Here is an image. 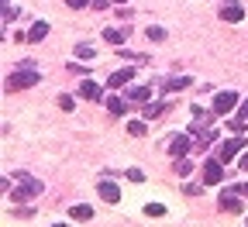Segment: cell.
I'll list each match as a JSON object with an SVG mask.
<instances>
[{"instance_id": "1", "label": "cell", "mask_w": 248, "mask_h": 227, "mask_svg": "<svg viewBox=\"0 0 248 227\" xmlns=\"http://www.w3.org/2000/svg\"><path fill=\"white\" fill-rule=\"evenodd\" d=\"M17 182H21V189H14V203H24V200H35V197H42V182L38 179H31V176H17Z\"/></svg>"}, {"instance_id": "2", "label": "cell", "mask_w": 248, "mask_h": 227, "mask_svg": "<svg viewBox=\"0 0 248 227\" xmlns=\"http://www.w3.org/2000/svg\"><path fill=\"white\" fill-rule=\"evenodd\" d=\"M38 79H42V76H38L35 69H14L4 86H7V90H28V86H35Z\"/></svg>"}, {"instance_id": "3", "label": "cell", "mask_w": 248, "mask_h": 227, "mask_svg": "<svg viewBox=\"0 0 248 227\" xmlns=\"http://www.w3.org/2000/svg\"><path fill=\"white\" fill-rule=\"evenodd\" d=\"M238 104H241V96H238L234 90H224V93H217V96H214V114H217V117H224V114H231Z\"/></svg>"}, {"instance_id": "4", "label": "cell", "mask_w": 248, "mask_h": 227, "mask_svg": "<svg viewBox=\"0 0 248 227\" xmlns=\"http://www.w3.org/2000/svg\"><path fill=\"white\" fill-rule=\"evenodd\" d=\"M200 176H203L207 186H217V182L224 179V162H221V158H207L203 169H200Z\"/></svg>"}, {"instance_id": "5", "label": "cell", "mask_w": 248, "mask_h": 227, "mask_svg": "<svg viewBox=\"0 0 248 227\" xmlns=\"http://www.w3.org/2000/svg\"><path fill=\"white\" fill-rule=\"evenodd\" d=\"M245 151V138L241 135H234V138H228L221 148H217V158H221V162H231L234 155H241Z\"/></svg>"}, {"instance_id": "6", "label": "cell", "mask_w": 248, "mask_h": 227, "mask_svg": "<svg viewBox=\"0 0 248 227\" xmlns=\"http://www.w3.org/2000/svg\"><path fill=\"white\" fill-rule=\"evenodd\" d=\"M221 210H228V213H241V193L231 186V189H221Z\"/></svg>"}, {"instance_id": "7", "label": "cell", "mask_w": 248, "mask_h": 227, "mask_svg": "<svg viewBox=\"0 0 248 227\" xmlns=\"http://www.w3.org/2000/svg\"><path fill=\"white\" fill-rule=\"evenodd\" d=\"M245 17V7L241 4H234V0H228V4L221 7V21H228V24H238Z\"/></svg>"}, {"instance_id": "8", "label": "cell", "mask_w": 248, "mask_h": 227, "mask_svg": "<svg viewBox=\"0 0 248 227\" xmlns=\"http://www.w3.org/2000/svg\"><path fill=\"white\" fill-rule=\"evenodd\" d=\"M193 148V141H190V135H176L172 141H169V151H172V158H183L186 151Z\"/></svg>"}, {"instance_id": "9", "label": "cell", "mask_w": 248, "mask_h": 227, "mask_svg": "<svg viewBox=\"0 0 248 227\" xmlns=\"http://www.w3.org/2000/svg\"><path fill=\"white\" fill-rule=\"evenodd\" d=\"M79 96H83V100H100V96H104V86H100V83H93V79H83Z\"/></svg>"}, {"instance_id": "10", "label": "cell", "mask_w": 248, "mask_h": 227, "mask_svg": "<svg viewBox=\"0 0 248 227\" xmlns=\"http://www.w3.org/2000/svg\"><path fill=\"white\" fill-rule=\"evenodd\" d=\"M131 79H135V69H117V73H114V76H110L107 83H110L114 90H121V86H128Z\"/></svg>"}, {"instance_id": "11", "label": "cell", "mask_w": 248, "mask_h": 227, "mask_svg": "<svg viewBox=\"0 0 248 227\" xmlns=\"http://www.w3.org/2000/svg\"><path fill=\"white\" fill-rule=\"evenodd\" d=\"M97 189H100V200H107V203H117V200H121V189H117L114 182H100Z\"/></svg>"}, {"instance_id": "12", "label": "cell", "mask_w": 248, "mask_h": 227, "mask_svg": "<svg viewBox=\"0 0 248 227\" xmlns=\"http://www.w3.org/2000/svg\"><path fill=\"white\" fill-rule=\"evenodd\" d=\"M166 107H169V104H162V100H148V104L141 107V117H145V121H152V117H159Z\"/></svg>"}, {"instance_id": "13", "label": "cell", "mask_w": 248, "mask_h": 227, "mask_svg": "<svg viewBox=\"0 0 248 227\" xmlns=\"http://www.w3.org/2000/svg\"><path fill=\"white\" fill-rule=\"evenodd\" d=\"M124 35H128V24H124V28H107V31H104V42L121 45V42H124Z\"/></svg>"}, {"instance_id": "14", "label": "cell", "mask_w": 248, "mask_h": 227, "mask_svg": "<svg viewBox=\"0 0 248 227\" xmlns=\"http://www.w3.org/2000/svg\"><path fill=\"white\" fill-rule=\"evenodd\" d=\"M128 100L148 104V100H152V90H148V86H131V90H128Z\"/></svg>"}, {"instance_id": "15", "label": "cell", "mask_w": 248, "mask_h": 227, "mask_svg": "<svg viewBox=\"0 0 248 227\" xmlns=\"http://www.w3.org/2000/svg\"><path fill=\"white\" fill-rule=\"evenodd\" d=\"M69 217H76V220H90V217H93V207H90V203H76V207H69Z\"/></svg>"}, {"instance_id": "16", "label": "cell", "mask_w": 248, "mask_h": 227, "mask_svg": "<svg viewBox=\"0 0 248 227\" xmlns=\"http://www.w3.org/2000/svg\"><path fill=\"white\" fill-rule=\"evenodd\" d=\"M45 35H48V24H45V21H38L35 28H31V31H28V42H42Z\"/></svg>"}, {"instance_id": "17", "label": "cell", "mask_w": 248, "mask_h": 227, "mask_svg": "<svg viewBox=\"0 0 248 227\" xmlns=\"http://www.w3.org/2000/svg\"><path fill=\"white\" fill-rule=\"evenodd\" d=\"M190 83H193L190 76H179V79H169V83H166V93H176V90H186V86H190Z\"/></svg>"}, {"instance_id": "18", "label": "cell", "mask_w": 248, "mask_h": 227, "mask_svg": "<svg viewBox=\"0 0 248 227\" xmlns=\"http://www.w3.org/2000/svg\"><path fill=\"white\" fill-rule=\"evenodd\" d=\"M107 110H110L114 117H121L124 110H128V107H124V100H121V96H110V100H107Z\"/></svg>"}, {"instance_id": "19", "label": "cell", "mask_w": 248, "mask_h": 227, "mask_svg": "<svg viewBox=\"0 0 248 227\" xmlns=\"http://www.w3.org/2000/svg\"><path fill=\"white\" fill-rule=\"evenodd\" d=\"M172 169H176V176H190V172H193V162L176 158V162H172Z\"/></svg>"}, {"instance_id": "20", "label": "cell", "mask_w": 248, "mask_h": 227, "mask_svg": "<svg viewBox=\"0 0 248 227\" xmlns=\"http://www.w3.org/2000/svg\"><path fill=\"white\" fill-rule=\"evenodd\" d=\"M76 59H79V62H90V59H97V52H93L90 45H79V48H76Z\"/></svg>"}, {"instance_id": "21", "label": "cell", "mask_w": 248, "mask_h": 227, "mask_svg": "<svg viewBox=\"0 0 248 227\" xmlns=\"http://www.w3.org/2000/svg\"><path fill=\"white\" fill-rule=\"evenodd\" d=\"M245 127H248V124H245L241 117H231V121H228V131H231V135H241Z\"/></svg>"}, {"instance_id": "22", "label": "cell", "mask_w": 248, "mask_h": 227, "mask_svg": "<svg viewBox=\"0 0 248 227\" xmlns=\"http://www.w3.org/2000/svg\"><path fill=\"white\" fill-rule=\"evenodd\" d=\"M128 135L141 138V135H145V121H128Z\"/></svg>"}, {"instance_id": "23", "label": "cell", "mask_w": 248, "mask_h": 227, "mask_svg": "<svg viewBox=\"0 0 248 227\" xmlns=\"http://www.w3.org/2000/svg\"><path fill=\"white\" fill-rule=\"evenodd\" d=\"M145 213H148V217H162V213H166V207H162V203H148V207H145Z\"/></svg>"}, {"instance_id": "24", "label": "cell", "mask_w": 248, "mask_h": 227, "mask_svg": "<svg viewBox=\"0 0 248 227\" xmlns=\"http://www.w3.org/2000/svg\"><path fill=\"white\" fill-rule=\"evenodd\" d=\"M59 107H62V110H73V107H76V100H73L69 93H62V96H59Z\"/></svg>"}, {"instance_id": "25", "label": "cell", "mask_w": 248, "mask_h": 227, "mask_svg": "<svg viewBox=\"0 0 248 227\" xmlns=\"http://www.w3.org/2000/svg\"><path fill=\"white\" fill-rule=\"evenodd\" d=\"M162 38H166L162 28H148V42H162Z\"/></svg>"}, {"instance_id": "26", "label": "cell", "mask_w": 248, "mask_h": 227, "mask_svg": "<svg viewBox=\"0 0 248 227\" xmlns=\"http://www.w3.org/2000/svg\"><path fill=\"white\" fill-rule=\"evenodd\" d=\"M14 17H17V11H14V7H11V4H4V24H11V21H14Z\"/></svg>"}, {"instance_id": "27", "label": "cell", "mask_w": 248, "mask_h": 227, "mask_svg": "<svg viewBox=\"0 0 248 227\" xmlns=\"http://www.w3.org/2000/svg\"><path fill=\"white\" fill-rule=\"evenodd\" d=\"M128 179H131V182H141L145 172H141V169H128Z\"/></svg>"}, {"instance_id": "28", "label": "cell", "mask_w": 248, "mask_h": 227, "mask_svg": "<svg viewBox=\"0 0 248 227\" xmlns=\"http://www.w3.org/2000/svg\"><path fill=\"white\" fill-rule=\"evenodd\" d=\"M66 4H69L73 11H83V7H90V0H66Z\"/></svg>"}, {"instance_id": "29", "label": "cell", "mask_w": 248, "mask_h": 227, "mask_svg": "<svg viewBox=\"0 0 248 227\" xmlns=\"http://www.w3.org/2000/svg\"><path fill=\"white\" fill-rule=\"evenodd\" d=\"M238 117H241V121H248V96H245L241 107H238Z\"/></svg>"}, {"instance_id": "30", "label": "cell", "mask_w": 248, "mask_h": 227, "mask_svg": "<svg viewBox=\"0 0 248 227\" xmlns=\"http://www.w3.org/2000/svg\"><path fill=\"white\" fill-rule=\"evenodd\" d=\"M107 4H110V0H90V7H97V11H104Z\"/></svg>"}, {"instance_id": "31", "label": "cell", "mask_w": 248, "mask_h": 227, "mask_svg": "<svg viewBox=\"0 0 248 227\" xmlns=\"http://www.w3.org/2000/svg\"><path fill=\"white\" fill-rule=\"evenodd\" d=\"M238 166H241V169L248 172V151H241V158H238Z\"/></svg>"}, {"instance_id": "32", "label": "cell", "mask_w": 248, "mask_h": 227, "mask_svg": "<svg viewBox=\"0 0 248 227\" xmlns=\"http://www.w3.org/2000/svg\"><path fill=\"white\" fill-rule=\"evenodd\" d=\"M238 193H241V197H248V182H241V186H234Z\"/></svg>"}, {"instance_id": "33", "label": "cell", "mask_w": 248, "mask_h": 227, "mask_svg": "<svg viewBox=\"0 0 248 227\" xmlns=\"http://www.w3.org/2000/svg\"><path fill=\"white\" fill-rule=\"evenodd\" d=\"M52 227H69V224H52Z\"/></svg>"}, {"instance_id": "34", "label": "cell", "mask_w": 248, "mask_h": 227, "mask_svg": "<svg viewBox=\"0 0 248 227\" xmlns=\"http://www.w3.org/2000/svg\"><path fill=\"white\" fill-rule=\"evenodd\" d=\"M117 4H128V0H117Z\"/></svg>"}]
</instances>
